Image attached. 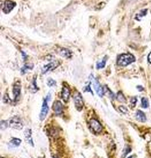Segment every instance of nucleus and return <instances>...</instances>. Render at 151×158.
Returning a JSON list of instances; mask_svg holds the SVG:
<instances>
[{
	"label": "nucleus",
	"instance_id": "nucleus-1",
	"mask_svg": "<svg viewBox=\"0 0 151 158\" xmlns=\"http://www.w3.org/2000/svg\"><path fill=\"white\" fill-rule=\"evenodd\" d=\"M136 61L135 56L131 53H122L117 58V65L120 67H125L131 64Z\"/></svg>",
	"mask_w": 151,
	"mask_h": 158
},
{
	"label": "nucleus",
	"instance_id": "nucleus-2",
	"mask_svg": "<svg viewBox=\"0 0 151 158\" xmlns=\"http://www.w3.org/2000/svg\"><path fill=\"white\" fill-rule=\"evenodd\" d=\"M89 81H90V82H91V84L93 85L94 90L96 91L97 95L99 96V97L103 98L104 96V89H103V87L101 86V84L99 83V81L96 80V78L94 77L93 74H91L90 76H89Z\"/></svg>",
	"mask_w": 151,
	"mask_h": 158
},
{
	"label": "nucleus",
	"instance_id": "nucleus-3",
	"mask_svg": "<svg viewBox=\"0 0 151 158\" xmlns=\"http://www.w3.org/2000/svg\"><path fill=\"white\" fill-rule=\"evenodd\" d=\"M8 124L11 128H15L16 130H21L24 127L23 121H22V119L18 116H15L13 117H11L8 120Z\"/></svg>",
	"mask_w": 151,
	"mask_h": 158
},
{
	"label": "nucleus",
	"instance_id": "nucleus-4",
	"mask_svg": "<svg viewBox=\"0 0 151 158\" xmlns=\"http://www.w3.org/2000/svg\"><path fill=\"white\" fill-rule=\"evenodd\" d=\"M88 127L90 128V130L94 134H99L103 130V127L101 125V123L97 119H96V118H93V119L89 121Z\"/></svg>",
	"mask_w": 151,
	"mask_h": 158
},
{
	"label": "nucleus",
	"instance_id": "nucleus-5",
	"mask_svg": "<svg viewBox=\"0 0 151 158\" xmlns=\"http://www.w3.org/2000/svg\"><path fill=\"white\" fill-rule=\"evenodd\" d=\"M48 102H49V100L46 98H44L43 101H42V109H41V112H40V120L41 121H43L44 119H45L47 115H48V113H49V107L48 105Z\"/></svg>",
	"mask_w": 151,
	"mask_h": 158
},
{
	"label": "nucleus",
	"instance_id": "nucleus-6",
	"mask_svg": "<svg viewBox=\"0 0 151 158\" xmlns=\"http://www.w3.org/2000/svg\"><path fill=\"white\" fill-rule=\"evenodd\" d=\"M73 99H74L76 109L78 111H81L83 109V107H84V100H83L82 95L78 92H75V94L73 96Z\"/></svg>",
	"mask_w": 151,
	"mask_h": 158
},
{
	"label": "nucleus",
	"instance_id": "nucleus-7",
	"mask_svg": "<svg viewBox=\"0 0 151 158\" xmlns=\"http://www.w3.org/2000/svg\"><path fill=\"white\" fill-rule=\"evenodd\" d=\"M52 109H53V111H54V114H55L56 116H60V115H62L63 112H64L63 104L61 103L59 100H56V101H55V102L53 103Z\"/></svg>",
	"mask_w": 151,
	"mask_h": 158
},
{
	"label": "nucleus",
	"instance_id": "nucleus-8",
	"mask_svg": "<svg viewBox=\"0 0 151 158\" xmlns=\"http://www.w3.org/2000/svg\"><path fill=\"white\" fill-rule=\"evenodd\" d=\"M58 66H59V61H51V63H48L46 65H44L42 68V74H46V73H48L49 71L55 70Z\"/></svg>",
	"mask_w": 151,
	"mask_h": 158
},
{
	"label": "nucleus",
	"instance_id": "nucleus-9",
	"mask_svg": "<svg viewBox=\"0 0 151 158\" xmlns=\"http://www.w3.org/2000/svg\"><path fill=\"white\" fill-rule=\"evenodd\" d=\"M15 5H16L15 2L11 1V0H5L3 7V12L5 14H9L15 8Z\"/></svg>",
	"mask_w": 151,
	"mask_h": 158
},
{
	"label": "nucleus",
	"instance_id": "nucleus-10",
	"mask_svg": "<svg viewBox=\"0 0 151 158\" xmlns=\"http://www.w3.org/2000/svg\"><path fill=\"white\" fill-rule=\"evenodd\" d=\"M13 93H14V101H15V103L18 102L20 98H21V86H20L19 82L15 83L14 85Z\"/></svg>",
	"mask_w": 151,
	"mask_h": 158
},
{
	"label": "nucleus",
	"instance_id": "nucleus-11",
	"mask_svg": "<svg viewBox=\"0 0 151 158\" xmlns=\"http://www.w3.org/2000/svg\"><path fill=\"white\" fill-rule=\"evenodd\" d=\"M70 89L69 88H68L67 86H64L62 88V90H61V98H62V99L65 101V102H68V101L69 100V98H70Z\"/></svg>",
	"mask_w": 151,
	"mask_h": 158
},
{
	"label": "nucleus",
	"instance_id": "nucleus-12",
	"mask_svg": "<svg viewBox=\"0 0 151 158\" xmlns=\"http://www.w3.org/2000/svg\"><path fill=\"white\" fill-rule=\"evenodd\" d=\"M32 132L31 128H26L24 130V137H25L26 142L30 145L34 146V143H33V140H32Z\"/></svg>",
	"mask_w": 151,
	"mask_h": 158
},
{
	"label": "nucleus",
	"instance_id": "nucleus-13",
	"mask_svg": "<svg viewBox=\"0 0 151 158\" xmlns=\"http://www.w3.org/2000/svg\"><path fill=\"white\" fill-rule=\"evenodd\" d=\"M21 143H22V139L17 138V137H13L9 141L8 145H9V147H11V148H16L21 145Z\"/></svg>",
	"mask_w": 151,
	"mask_h": 158
},
{
	"label": "nucleus",
	"instance_id": "nucleus-14",
	"mask_svg": "<svg viewBox=\"0 0 151 158\" xmlns=\"http://www.w3.org/2000/svg\"><path fill=\"white\" fill-rule=\"evenodd\" d=\"M58 53L62 56V57H65V58H68V59H70L72 57V53L71 51H69V49H66V48H59Z\"/></svg>",
	"mask_w": 151,
	"mask_h": 158
},
{
	"label": "nucleus",
	"instance_id": "nucleus-15",
	"mask_svg": "<svg viewBox=\"0 0 151 158\" xmlns=\"http://www.w3.org/2000/svg\"><path fill=\"white\" fill-rule=\"evenodd\" d=\"M136 118L139 122H146L147 121V117H146V115H145V113L139 109H138L136 112Z\"/></svg>",
	"mask_w": 151,
	"mask_h": 158
},
{
	"label": "nucleus",
	"instance_id": "nucleus-16",
	"mask_svg": "<svg viewBox=\"0 0 151 158\" xmlns=\"http://www.w3.org/2000/svg\"><path fill=\"white\" fill-rule=\"evenodd\" d=\"M103 89H104V94H105V95H107L108 97L111 99H115V98H116V96H115V94L111 91V90L106 86V85H104V86H103Z\"/></svg>",
	"mask_w": 151,
	"mask_h": 158
},
{
	"label": "nucleus",
	"instance_id": "nucleus-17",
	"mask_svg": "<svg viewBox=\"0 0 151 158\" xmlns=\"http://www.w3.org/2000/svg\"><path fill=\"white\" fill-rule=\"evenodd\" d=\"M30 90H31V92H32V93H35L39 90V88L37 86V76H34V78H33L31 86H30Z\"/></svg>",
	"mask_w": 151,
	"mask_h": 158
},
{
	"label": "nucleus",
	"instance_id": "nucleus-18",
	"mask_svg": "<svg viewBox=\"0 0 151 158\" xmlns=\"http://www.w3.org/2000/svg\"><path fill=\"white\" fill-rule=\"evenodd\" d=\"M107 59H108V56L105 55L104 57L103 58L102 61H98V63H96V69H97V70L104 69V68L105 67V65H106V61H107Z\"/></svg>",
	"mask_w": 151,
	"mask_h": 158
},
{
	"label": "nucleus",
	"instance_id": "nucleus-19",
	"mask_svg": "<svg viewBox=\"0 0 151 158\" xmlns=\"http://www.w3.org/2000/svg\"><path fill=\"white\" fill-rule=\"evenodd\" d=\"M116 99L119 101V102H122V103H126L127 102V99L125 98L124 94L122 93L121 91H119L116 95Z\"/></svg>",
	"mask_w": 151,
	"mask_h": 158
},
{
	"label": "nucleus",
	"instance_id": "nucleus-20",
	"mask_svg": "<svg viewBox=\"0 0 151 158\" xmlns=\"http://www.w3.org/2000/svg\"><path fill=\"white\" fill-rule=\"evenodd\" d=\"M32 68H33V65H32V64H30V65H29V64H25V65H24V67H23V68H22L21 73L24 75L27 70H32Z\"/></svg>",
	"mask_w": 151,
	"mask_h": 158
},
{
	"label": "nucleus",
	"instance_id": "nucleus-21",
	"mask_svg": "<svg viewBox=\"0 0 151 158\" xmlns=\"http://www.w3.org/2000/svg\"><path fill=\"white\" fill-rule=\"evenodd\" d=\"M141 106H142V108H144V109L148 108L149 103H148V100L147 98H142L141 99Z\"/></svg>",
	"mask_w": 151,
	"mask_h": 158
},
{
	"label": "nucleus",
	"instance_id": "nucleus-22",
	"mask_svg": "<svg viewBox=\"0 0 151 158\" xmlns=\"http://www.w3.org/2000/svg\"><path fill=\"white\" fill-rule=\"evenodd\" d=\"M7 127H9L8 120H2L1 123H0V128H1V130H5V128H7Z\"/></svg>",
	"mask_w": 151,
	"mask_h": 158
},
{
	"label": "nucleus",
	"instance_id": "nucleus-23",
	"mask_svg": "<svg viewBox=\"0 0 151 158\" xmlns=\"http://www.w3.org/2000/svg\"><path fill=\"white\" fill-rule=\"evenodd\" d=\"M131 146L130 145H126L124 150H123V154H122L121 156L122 157H126L129 153H131Z\"/></svg>",
	"mask_w": 151,
	"mask_h": 158
},
{
	"label": "nucleus",
	"instance_id": "nucleus-24",
	"mask_svg": "<svg viewBox=\"0 0 151 158\" xmlns=\"http://www.w3.org/2000/svg\"><path fill=\"white\" fill-rule=\"evenodd\" d=\"M56 84H57V82H56L53 79L51 78H49L48 81H47V85L48 87H53V86H56Z\"/></svg>",
	"mask_w": 151,
	"mask_h": 158
},
{
	"label": "nucleus",
	"instance_id": "nucleus-25",
	"mask_svg": "<svg viewBox=\"0 0 151 158\" xmlns=\"http://www.w3.org/2000/svg\"><path fill=\"white\" fill-rule=\"evenodd\" d=\"M137 101H138V98L137 97H131V108H134L137 104Z\"/></svg>",
	"mask_w": 151,
	"mask_h": 158
},
{
	"label": "nucleus",
	"instance_id": "nucleus-26",
	"mask_svg": "<svg viewBox=\"0 0 151 158\" xmlns=\"http://www.w3.org/2000/svg\"><path fill=\"white\" fill-rule=\"evenodd\" d=\"M90 86H91V84L89 83L88 85H86L85 88H84V89H83V90H84V91H85V92H90L92 95H94V92L92 91V89H91V87H90Z\"/></svg>",
	"mask_w": 151,
	"mask_h": 158
},
{
	"label": "nucleus",
	"instance_id": "nucleus-27",
	"mask_svg": "<svg viewBox=\"0 0 151 158\" xmlns=\"http://www.w3.org/2000/svg\"><path fill=\"white\" fill-rule=\"evenodd\" d=\"M119 110L121 112V113H123V114H127L128 113V109L126 108V107H124V106H120L119 107Z\"/></svg>",
	"mask_w": 151,
	"mask_h": 158
},
{
	"label": "nucleus",
	"instance_id": "nucleus-28",
	"mask_svg": "<svg viewBox=\"0 0 151 158\" xmlns=\"http://www.w3.org/2000/svg\"><path fill=\"white\" fill-rule=\"evenodd\" d=\"M3 100H4V102H5V103L9 102V97H8V95H7V94H5Z\"/></svg>",
	"mask_w": 151,
	"mask_h": 158
},
{
	"label": "nucleus",
	"instance_id": "nucleus-29",
	"mask_svg": "<svg viewBox=\"0 0 151 158\" xmlns=\"http://www.w3.org/2000/svg\"><path fill=\"white\" fill-rule=\"evenodd\" d=\"M148 63L151 64V52L148 53Z\"/></svg>",
	"mask_w": 151,
	"mask_h": 158
},
{
	"label": "nucleus",
	"instance_id": "nucleus-30",
	"mask_svg": "<svg viewBox=\"0 0 151 158\" xmlns=\"http://www.w3.org/2000/svg\"><path fill=\"white\" fill-rule=\"evenodd\" d=\"M137 89L139 90V91H143V90H144V88H142V86H140V85H138Z\"/></svg>",
	"mask_w": 151,
	"mask_h": 158
}]
</instances>
